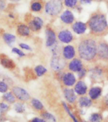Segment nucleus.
<instances>
[{
  "label": "nucleus",
  "mask_w": 108,
  "mask_h": 122,
  "mask_svg": "<svg viewBox=\"0 0 108 122\" xmlns=\"http://www.w3.org/2000/svg\"><path fill=\"white\" fill-rule=\"evenodd\" d=\"M92 0H80L81 4H90L91 3Z\"/></svg>",
  "instance_id": "38"
},
{
  "label": "nucleus",
  "mask_w": 108,
  "mask_h": 122,
  "mask_svg": "<svg viewBox=\"0 0 108 122\" xmlns=\"http://www.w3.org/2000/svg\"><path fill=\"white\" fill-rule=\"evenodd\" d=\"M86 91H87V86L86 84L83 81L78 82L74 87V92L76 94L82 96V95L85 94Z\"/></svg>",
  "instance_id": "16"
},
{
  "label": "nucleus",
  "mask_w": 108,
  "mask_h": 122,
  "mask_svg": "<svg viewBox=\"0 0 108 122\" xmlns=\"http://www.w3.org/2000/svg\"><path fill=\"white\" fill-rule=\"evenodd\" d=\"M88 26L93 33L103 32L108 27V22L105 15L102 14L93 15L88 22Z\"/></svg>",
  "instance_id": "2"
},
{
  "label": "nucleus",
  "mask_w": 108,
  "mask_h": 122,
  "mask_svg": "<svg viewBox=\"0 0 108 122\" xmlns=\"http://www.w3.org/2000/svg\"><path fill=\"white\" fill-rule=\"evenodd\" d=\"M97 46L96 42L92 39H86L80 43L78 53L81 59L86 61L93 60L97 55Z\"/></svg>",
  "instance_id": "1"
},
{
  "label": "nucleus",
  "mask_w": 108,
  "mask_h": 122,
  "mask_svg": "<svg viewBox=\"0 0 108 122\" xmlns=\"http://www.w3.org/2000/svg\"><path fill=\"white\" fill-rule=\"evenodd\" d=\"M62 81L65 86L71 87L75 84L76 77L73 73H67L62 77Z\"/></svg>",
  "instance_id": "11"
},
{
  "label": "nucleus",
  "mask_w": 108,
  "mask_h": 122,
  "mask_svg": "<svg viewBox=\"0 0 108 122\" xmlns=\"http://www.w3.org/2000/svg\"><path fill=\"white\" fill-rule=\"evenodd\" d=\"M102 71L101 69H98V68H95V69H93L92 70V76L93 77H95V78H97V77H99V76H101L102 75Z\"/></svg>",
  "instance_id": "31"
},
{
  "label": "nucleus",
  "mask_w": 108,
  "mask_h": 122,
  "mask_svg": "<svg viewBox=\"0 0 108 122\" xmlns=\"http://www.w3.org/2000/svg\"><path fill=\"white\" fill-rule=\"evenodd\" d=\"M11 1H18L19 0H11Z\"/></svg>",
  "instance_id": "40"
},
{
  "label": "nucleus",
  "mask_w": 108,
  "mask_h": 122,
  "mask_svg": "<svg viewBox=\"0 0 108 122\" xmlns=\"http://www.w3.org/2000/svg\"><path fill=\"white\" fill-rule=\"evenodd\" d=\"M51 68L55 71L62 70L66 66V61L64 58H61L59 55L53 56L50 62Z\"/></svg>",
  "instance_id": "4"
},
{
  "label": "nucleus",
  "mask_w": 108,
  "mask_h": 122,
  "mask_svg": "<svg viewBox=\"0 0 108 122\" xmlns=\"http://www.w3.org/2000/svg\"><path fill=\"white\" fill-rule=\"evenodd\" d=\"M17 32L18 34L22 36H28L30 34V28L25 25H20L17 28Z\"/></svg>",
  "instance_id": "20"
},
{
  "label": "nucleus",
  "mask_w": 108,
  "mask_h": 122,
  "mask_svg": "<svg viewBox=\"0 0 108 122\" xmlns=\"http://www.w3.org/2000/svg\"><path fill=\"white\" fill-rule=\"evenodd\" d=\"M46 46L47 47H51L56 43V36L55 32L51 29H47L46 30Z\"/></svg>",
  "instance_id": "8"
},
{
  "label": "nucleus",
  "mask_w": 108,
  "mask_h": 122,
  "mask_svg": "<svg viewBox=\"0 0 108 122\" xmlns=\"http://www.w3.org/2000/svg\"><path fill=\"white\" fill-rule=\"evenodd\" d=\"M7 85L3 82H0V92H5L7 91Z\"/></svg>",
  "instance_id": "33"
},
{
  "label": "nucleus",
  "mask_w": 108,
  "mask_h": 122,
  "mask_svg": "<svg viewBox=\"0 0 108 122\" xmlns=\"http://www.w3.org/2000/svg\"><path fill=\"white\" fill-rule=\"evenodd\" d=\"M3 99L6 101L10 102V103H13L15 101V97L13 95V94L11 92L6 93V94L3 95Z\"/></svg>",
  "instance_id": "25"
},
{
  "label": "nucleus",
  "mask_w": 108,
  "mask_h": 122,
  "mask_svg": "<svg viewBox=\"0 0 108 122\" xmlns=\"http://www.w3.org/2000/svg\"><path fill=\"white\" fill-rule=\"evenodd\" d=\"M12 52L15 53V54H17V55H18V56L20 57H22V56H25V54H24V53H23L21 50L17 49V48H16V47L13 48V49H12Z\"/></svg>",
  "instance_id": "34"
},
{
  "label": "nucleus",
  "mask_w": 108,
  "mask_h": 122,
  "mask_svg": "<svg viewBox=\"0 0 108 122\" xmlns=\"http://www.w3.org/2000/svg\"><path fill=\"white\" fill-rule=\"evenodd\" d=\"M31 104L33 107L36 110H41L43 108V104L40 101L37 99H33L31 101Z\"/></svg>",
  "instance_id": "21"
},
{
  "label": "nucleus",
  "mask_w": 108,
  "mask_h": 122,
  "mask_svg": "<svg viewBox=\"0 0 108 122\" xmlns=\"http://www.w3.org/2000/svg\"><path fill=\"white\" fill-rule=\"evenodd\" d=\"M4 41H5L8 44L10 45L13 42H15V36L10 34H5L3 36Z\"/></svg>",
  "instance_id": "22"
},
{
  "label": "nucleus",
  "mask_w": 108,
  "mask_h": 122,
  "mask_svg": "<svg viewBox=\"0 0 108 122\" xmlns=\"http://www.w3.org/2000/svg\"><path fill=\"white\" fill-rule=\"evenodd\" d=\"M97 55L102 59H108V45L105 43L99 44L97 48Z\"/></svg>",
  "instance_id": "12"
},
{
  "label": "nucleus",
  "mask_w": 108,
  "mask_h": 122,
  "mask_svg": "<svg viewBox=\"0 0 108 122\" xmlns=\"http://www.w3.org/2000/svg\"><path fill=\"white\" fill-rule=\"evenodd\" d=\"M79 105L81 107H88L92 105L91 99L87 97H81L79 99Z\"/></svg>",
  "instance_id": "19"
},
{
  "label": "nucleus",
  "mask_w": 108,
  "mask_h": 122,
  "mask_svg": "<svg viewBox=\"0 0 108 122\" xmlns=\"http://www.w3.org/2000/svg\"><path fill=\"white\" fill-rule=\"evenodd\" d=\"M1 64L4 67L8 68V69H13L15 67V63L11 60V59L8 58L6 56H3L1 58Z\"/></svg>",
  "instance_id": "18"
},
{
  "label": "nucleus",
  "mask_w": 108,
  "mask_h": 122,
  "mask_svg": "<svg viewBox=\"0 0 108 122\" xmlns=\"http://www.w3.org/2000/svg\"><path fill=\"white\" fill-rule=\"evenodd\" d=\"M61 19L65 24H71L74 22V16L71 11L69 10H66L61 15Z\"/></svg>",
  "instance_id": "13"
},
{
  "label": "nucleus",
  "mask_w": 108,
  "mask_h": 122,
  "mask_svg": "<svg viewBox=\"0 0 108 122\" xmlns=\"http://www.w3.org/2000/svg\"><path fill=\"white\" fill-rule=\"evenodd\" d=\"M78 0H64V4L69 8H74L77 4Z\"/></svg>",
  "instance_id": "29"
},
{
  "label": "nucleus",
  "mask_w": 108,
  "mask_h": 122,
  "mask_svg": "<svg viewBox=\"0 0 108 122\" xmlns=\"http://www.w3.org/2000/svg\"><path fill=\"white\" fill-rule=\"evenodd\" d=\"M42 8L41 4L39 2H34L31 5V10L34 11H40Z\"/></svg>",
  "instance_id": "28"
},
{
  "label": "nucleus",
  "mask_w": 108,
  "mask_h": 122,
  "mask_svg": "<svg viewBox=\"0 0 108 122\" xmlns=\"http://www.w3.org/2000/svg\"><path fill=\"white\" fill-rule=\"evenodd\" d=\"M85 74H86V70L84 69V68H83L81 70H80V71L78 72V76L80 78H82V77H83V76L85 75Z\"/></svg>",
  "instance_id": "36"
},
{
  "label": "nucleus",
  "mask_w": 108,
  "mask_h": 122,
  "mask_svg": "<svg viewBox=\"0 0 108 122\" xmlns=\"http://www.w3.org/2000/svg\"><path fill=\"white\" fill-rule=\"evenodd\" d=\"M9 107L6 104H5L3 102L0 103V114L3 113L7 111Z\"/></svg>",
  "instance_id": "32"
},
{
  "label": "nucleus",
  "mask_w": 108,
  "mask_h": 122,
  "mask_svg": "<svg viewBox=\"0 0 108 122\" xmlns=\"http://www.w3.org/2000/svg\"><path fill=\"white\" fill-rule=\"evenodd\" d=\"M34 70L36 75L38 76H42L47 71V69L42 65L37 66L36 67L34 68Z\"/></svg>",
  "instance_id": "24"
},
{
  "label": "nucleus",
  "mask_w": 108,
  "mask_h": 122,
  "mask_svg": "<svg viewBox=\"0 0 108 122\" xmlns=\"http://www.w3.org/2000/svg\"><path fill=\"white\" fill-rule=\"evenodd\" d=\"M69 68L71 71L79 72L83 69V63L79 59H74L69 64Z\"/></svg>",
  "instance_id": "9"
},
{
  "label": "nucleus",
  "mask_w": 108,
  "mask_h": 122,
  "mask_svg": "<svg viewBox=\"0 0 108 122\" xmlns=\"http://www.w3.org/2000/svg\"><path fill=\"white\" fill-rule=\"evenodd\" d=\"M20 47L22 48V49H26V50H29V51H31V48L29 46H28V44H24V43H21V44H19Z\"/></svg>",
  "instance_id": "35"
},
{
  "label": "nucleus",
  "mask_w": 108,
  "mask_h": 122,
  "mask_svg": "<svg viewBox=\"0 0 108 122\" xmlns=\"http://www.w3.org/2000/svg\"><path fill=\"white\" fill-rule=\"evenodd\" d=\"M63 105H64V108H65V109H66V112L68 113V115H69L70 117H71V118L73 119V120L74 122H79L78 120H77V118H76V117H74L73 114L71 113V111H70V109H69V107H68V106L66 105V104L65 103V102H64V103H63Z\"/></svg>",
  "instance_id": "30"
},
{
  "label": "nucleus",
  "mask_w": 108,
  "mask_h": 122,
  "mask_svg": "<svg viewBox=\"0 0 108 122\" xmlns=\"http://www.w3.org/2000/svg\"><path fill=\"white\" fill-rule=\"evenodd\" d=\"M31 122H46L44 119H41L40 118H33L32 120H31Z\"/></svg>",
  "instance_id": "37"
},
{
  "label": "nucleus",
  "mask_w": 108,
  "mask_h": 122,
  "mask_svg": "<svg viewBox=\"0 0 108 122\" xmlns=\"http://www.w3.org/2000/svg\"><path fill=\"white\" fill-rule=\"evenodd\" d=\"M12 91L15 96L20 101H26L29 99L30 96L29 93L23 88L19 87H14L12 89Z\"/></svg>",
  "instance_id": "5"
},
{
  "label": "nucleus",
  "mask_w": 108,
  "mask_h": 122,
  "mask_svg": "<svg viewBox=\"0 0 108 122\" xmlns=\"http://www.w3.org/2000/svg\"><path fill=\"white\" fill-rule=\"evenodd\" d=\"M60 1H62V0H60Z\"/></svg>",
  "instance_id": "41"
},
{
  "label": "nucleus",
  "mask_w": 108,
  "mask_h": 122,
  "mask_svg": "<svg viewBox=\"0 0 108 122\" xmlns=\"http://www.w3.org/2000/svg\"><path fill=\"white\" fill-rule=\"evenodd\" d=\"M75 49L73 46L68 45L65 46L62 51V55L64 59L66 60H71L75 56Z\"/></svg>",
  "instance_id": "7"
},
{
  "label": "nucleus",
  "mask_w": 108,
  "mask_h": 122,
  "mask_svg": "<svg viewBox=\"0 0 108 122\" xmlns=\"http://www.w3.org/2000/svg\"><path fill=\"white\" fill-rule=\"evenodd\" d=\"M62 4L60 0H50L45 5V12L48 15L55 16L61 13Z\"/></svg>",
  "instance_id": "3"
},
{
  "label": "nucleus",
  "mask_w": 108,
  "mask_h": 122,
  "mask_svg": "<svg viewBox=\"0 0 108 122\" xmlns=\"http://www.w3.org/2000/svg\"><path fill=\"white\" fill-rule=\"evenodd\" d=\"M86 25L83 22H76L73 25V30L77 34H83L86 30Z\"/></svg>",
  "instance_id": "15"
},
{
  "label": "nucleus",
  "mask_w": 108,
  "mask_h": 122,
  "mask_svg": "<svg viewBox=\"0 0 108 122\" xmlns=\"http://www.w3.org/2000/svg\"><path fill=\"white\" fill-rule=\"evenodd\" d=\"M102 117L98 113H93L89 118L90 122H102Z\"/></svg>",
  "instance_id": "26"
},
{
  "label": "nucleus",
  "mask_w": 108,
  "mask_h": 122,
  "mask_svg": "<svg viewBox=\"0 0 108 122\" xmlns=\"http://www.w3.org/2000/svg\"><path fill=\"white\" fill-rule=\"evenodd\" d=\"M64 94L67 101L69 103H74L76 100V92L71 89H65L64 90Z\"/></svg>",
  "instance_id": "14"
},
{
  "label": "nucleus",
  "mask_w": 108,
  "mask_h": 122,
  "mask_svg": "<svg viewBox=\"0 0 108 122\" xmlns=\"http://www.w3.org/2000/svg\"><path fill=\"white\" fill-rule=\"evenodd\" d=\"M25 106L22 103L18 102L15 104V110L18 113H22L25 111Z\"/></svg>",
  "instance_id": "27"
},
{
  "label": "nucleus",
  "mask_w": 108,
  "mask_h": 122,
  "mask_svg": "<svg viewBox=\"0 0 108 122\" xmlns=\"http://www.w3.org/2000/svg\"><path fill=\"white\" fill-rule=\"evenodd\" d=\"M43 25V21L40 17H35L29 24L30 29L34 31L40 30Z\"/></svg>",
  "instance_id": "10"
},
{
  "label": "nucleus",
  "mask_w": 108,
  "mask_h": 122,
  "mask_svg": "<svg viewBox=\"0 0 108 122\" xmlns=\"http://www.w3.org/2000/svg\"><path fill=\"white\" fill-rule=\"evenodd\" d=\"M41 116L43 117V119H44L46 122H56L55 117L48 112H45L42 113Z\"/></svg>",
  "instance_id": "23"
},
{
  "label": "nucleus",
  "mask_w": 108,
  "mask_h": 122,
  "mask_svg": "<svg viewBox=\"0 0 108 122\" xmlns=\"http://www.w3.org/2000/svg\"><path fill=\"white\" fill-rule=\"evenodd\" d=\"M88 94H89L90 99L95 100L101 96L102 94V89L99 87H93L90 89Z\"/></svg>",
  "instance_id": "17"
},
{
  "label": "nucleus",
  "mask_w": 108,
  "mask_h": 122,
  "mask_svg": "<svg viewBox=\"0 0 108 122\" xmlns=\"http://www.w3.org/2000/svg\"><path fill=\"white\" fill-rule=\"evenodd\" d=\"M104 102H105V104H106L107 106H108V94L106 96H105Z\"/></svg>",
  "instance_id": "39"
},
{
  "label": "nucleus",
  "mask_w": 108,
  "mask_h": 122,
  "mask_svg": "<svg viewBox=\"0 0 108 122\" xmlns=\"http://www.w3.org/2000/svg\"><path fill=\"white\" fill-rule=\"evenodd\" d=\"M58 37L60 41L65 44H68L73 40V36L71 31L68 30H63L59 33Z\"/></svg>",
  "instance_id": "6"
}]
</instances>
